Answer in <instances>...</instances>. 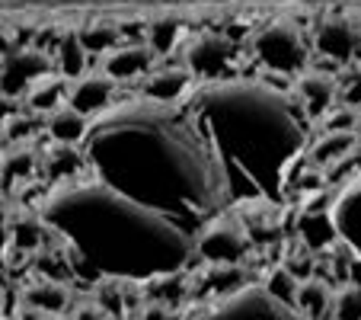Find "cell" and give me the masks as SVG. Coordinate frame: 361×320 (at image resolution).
<instances>
[{"mask_svg": "<svg viewBox=\"0 0 361 320\" xmlns=\"http://www.w3.org/2000/svg\"><path fill=\"white\" fill-rule=\"evenodd\" d=\"M80 148L90 177L173 218L192 237L231 202L218 160L183 102H116L90 119Z\"/></svg>", "mask_w": 361, "mask_h": 320, "instance_id": "obj_1", "label": "cell"}, {"mask_svg": "<svg viewBox=\"0 0 361 320\" xmlns=\"http://www.w3.org/2000/svg\"><path fill=\"white\" fill-rule=\"evenodd\" d=\"M39 215L55 231L77 279L147 282L185 273L195 237L173 218L87 177L51 186Z\"/></svg>", "mask_w": 361, "mask_h": 320, "instance_id": "obj_2", "label": "cell"}, {"mask_svg": "<svg viewBox=\"0 0 361 320\" xmlns=\"http://www.w3.org/2000/svg\"><path fill=\"white\" fill-rule=\"evenodd\" d=\"M231 202L279 205L307 144V112L298 100L252 81L198 83L185 96Z\"/></svg>", "mask_w": 361, "mask_h": 320, "instance_id": "obj_3", "label": "cell"}, {"mask_svg": "<svg viewBox=\"0 0 361 320\" xmlns=\"http://www.w3.org/2000/svg\"><path fill=\"white\" fill-rule=\"evenodd\" d=\"M310 42L294 20H269L250 39V58L266 74L298 77L310 68Z\"/></svg>", "mask_w": 361, "mask_h": 320, "instance_id": "obj_4", "label": "cell"}, {"mask_svg": "<svg viewBox=\"0 0 361 320\" xmlns=\"http://www.w3.org/2000/svg\"><path fill=\"white\" fill-rule=\"evenodd\" d=\"M189 320H304V317L298 314V307L272 298L266 292V285H246L237 295L214 298L212 304H204Z\"/></svg>", "mask_w": 361, "mask_h": 320, "instance_id": "obj_5", "label": "cell"}, {"mask_svg": "<svg viewBox=\"0 0 361 320\" xmlns=\"http://www.w3.org/2000/svg\"><path fill=\"white\" fill-rule=\"evenodd\" d=\"M183 64L195 74L198 83L237 81L240 48H237V42L221 35V32H202V35L185 42Z\"/></svg>", "mask_w": 361, "mask_h": 320, "instance_id": "obj_6", "label": "cell"}, {"mask_svg": "<svg viewBox=\"0 0 361 320\" xmlns=\"http://www.w3.org/2000/svg\"><path fill=\"white\" fill-rule=\"evenodd\" d=\"M250 250H252L250 231L240 221L227 218L224 211L195 234V256L208 266H240V263L246 266Z\"/></svg>", "mask_w": 361, "mask_h": 320, "instance_id": "obj_7", "label": "cell"}, {"mask_svg": "<svg viewBox=\"0 0 361 320\" xmlns=\"http://www.w3.org/2000/svg\"><path fill=\"white\" fill-rule=\"evenodd\" d=\"M310 45L320 58H326L336 68L361 61V16L352 13H329L314 26Z\"/></svg>", "mask_w": 361, "mask_h": 320, "instance_id": "obj_8", "label": "cell"}, {"mask_svg": "<svg viewBox=\"0 0 361 320\" xmlns=\"http://www.w3.org/2000/svg\"><path fill=\"white\" fill-rule=\"evenodd\" d=\"M55 55L39 45H10L4 52V100L23 102L26 93L42 81L55 74Z\"/></svg>", "mask_w": 361, "mask_h": 320, "instance_id": "obj_9", "label": "cell"}, {"mask_svg": "<svg viewBox=\"0 0 361 320\" xmlns=\"http://www.w3.org/2000/svg\"><path fill=\"white\" fill-rule=\"evenodd\" d=\"M294 96H298L300 109L307 112L310 122H323L342 102L339 74L323 71V68H307L304 74H298V81H294Z\"/></svg>", "mask_w": 361, "mask_h": 320, "instance_id": "obj_10", "label": "cell"}, {"mask_svg": "<svg viewBox=\"0 0 361 320\" xmlns=\"http://www.w3.org/2000/svg\"><path fill=\"white\" fill-rule=\"evenodd\" d=\"M195 87H198V81L185 64H164V68H154L141 81V96L150 102L173 106V102H183Z\"/></svg>", "mask_w": 361, "mask_h": 320, "instance_id": "obj_11", "label": "cell"}, {"mask_svg": "<svg viewBox=\"0 0 361 320\" xmlns=\"http://www.w3.org/2000/svg\"><path fill=\"white\" fill-rule=\"evenodd\" d=\"M116 90H118V83L112 81L106 71H87L80 81H71L68 106H74V109L83 112V116L96 119L99 112L116 106Z\"/></svg>", "mask_w": 361, "mask_h": 320, "instance_id": "obj_12", "label": "cell"}, {"mask_svg": "<svg viewBox=\"0 0 361 320\" xmlns=\"http://www.w3.org/2000/svg\"><path fill=\"white\" fill-rule=\"evenodd\" d=\"M154 61H157V55L150 52L147 42H122L116 52L102 58V71L116 83H131L144 81L154 71Z\"/></svg>", "mask_w": 361, "mask_h": 320, "instance_id": "obj_13", "label": "cell"}, {"mask_svg": "<svg viewBox=\"0 0 361 320\" xmlns=\"http://www.w3.org/2000/svg\"><path fill=\"white\" fill-rule=\"evenodd\" d=\"M329 215H333V225H336V231H339V240L361 263V179L336 198Z\"/></svg>", "mask_w": 361, "mask_h": 320, "instance_id": "obj_14", "label": "cell"}, {"mask_svg": "<svg viewBox=\"0 0 361 320\" xmlns=\"http://www.w3.org/2000/svg\"><path fill=\"white\" fill-rule=\"evenodd\" d=\"M68 100H71V81L55 71V74L42 77V81L29 90L26 100H23V109L35 112V116H51L55 109L68 106Z\"/></svg>", "mask_w": 361, "mask_h": 320, "instance_id": "obj_15", "label": "cell"}, {"mask_svg": "<svg viewBox=\"0 0 361 320\" xmlns=\"http://www.w3.org/2000/svg\"><path fill=\"white\" fill-rule=\"evenodd\" d=\"M45 135L51 144H71L80 148L90 135V116L77 112L74 106H61L51 116H45Z\"/></svg>", "mask_w": 361, "mask_h": 320, "instance_id": "obj_16", "label": "cell"}, {"mask_svg": "<svg viewBox=\"0 0 361 320\" xmlns=\"http://www.w3.org/2000/svg\"><path fill=\"white\" fill-rule=\"evenodd\" d=\"M51 55H55L58 74H64L68 81H80V77L87 74V68H90V52L83 48L80 32H77V29H64L61 35H55Z\"/></svg>", "mask_w": 361, "mask_h": 320, "instance_id": "obj_17", "label": "cell"}, {"mask_svg": "<svg viewBox=\"0 0 361 320\" xmlns=\"http://www.w3.org/2000/svg\"><path fill=\"white\" fill-rule=\"evenodd\" d=\"M23 304L42 311L45 317H58V314H68V307H71V288H68V282L39 279L23 288Z\"/></svg>", "mask_w": 361, "mask_h": 320, "instance_id": "obj_18", "label": "cell"}, {"mask_svg": "<svg viewBox=\"0 0 361 320\" xmlns=\"http://www.w3.org/2000/svg\"><path fill=\"white\" fill-rule=\"evenodd\" d=\"M355 148H358V131H323L310 144L307 157L314 167H339L342 160L355 154Z\"/></svg>", "mask_w": 361, "mask_h": 320, "instance_id": "obj_19", "label": "cell"}, {"mask_svg": "<svg viewBox=\"0 0 361 320\" xmlns=\"http://www.w3.org/2000/svg\"><path fill=\"white\" fill-rule=\"evenodd\" d=\"M333 298H336V292L329 288V282L310 275V279H304L298 285L294 307H298V314L304 320H329L333 317Z\"/></svg>", "mask_w": 361, "mask_h": 320, "instance_id": "obj_20", "label": "cell"}, {"mask_svg": "<svg viewBox=\"0 0 361 320\" xmlns=\"http://www.w3.org/2000/svg\"><path fill=\"white\" fill-rule=\"evenodd\" d=\"M32 177H42V154L29 144L13 148L7 154V164H4V186L16 189L20 183H29Z\"/></svg>", "mask_w": 361, "mask_h": 320, "instance_id": "obj_21", "label": "cell"}, {"mask_svg": "<svg viewBox=\"0 0 361 320\" xmlns=\"http://www.w3.org/2000/svg\"><path fill=\"white\" fill-rule=\"evenodd\" d=\"M252 285L250 282V273H246V266H208V273H204V288L212 298H227V295H237L240 288Z\"/></svg>", "mask_w": 361, "mask_h": 320, "instance_id": "obj_22", "label": "cell"}, {"mask_svg": "<svg viewBox=\"0 0 361 320\" xmlns=\"http://www.w3.org/2000/svg\"><path fill=\"white\" fill-rule=\"evenodd\" d=\"M77 32H80V42L90 52V58H106L125 42L122 26H109V23H93V26H83Z\"/></svg>", "mask_w": 361, "mask_h": 320, "instance_id": "obj_23", "label": "cell"}, {"mask_svg": "<svg viewBox=\"0 0 361 320\" xmlns=\"http://www.w3.org/2000/svg\"><path fill=\"white\" fill-rule=\"evenodd\" d=\"M35 135H45V116H35L29 109H13L4 122V138H7L10 148H23Z\"/></svg>", "mask_w": 361, "mask_h": 320, "instance_id": "obj_24", "label": "cell"}, {"mask_svg": "<svg viewBox=\"0 0 361 320\" xmlns=\"http://www.w3.org/2000/svg\"><path fill=\"white\" fill-rule=\"evenodd\" d=\"M93 304L106 314V320H128V301H125V282L102 279L93 285Z\"/></svg>", "mask_w": 361, "mask_h": 320, "instance_id": "obj_25", "label": "cell"}, {"mask_svg": "<svg viewBox=\"0 0 361 320\" xmlns=\"http://www.w3.org/2000/svg\"><path fill=\"white\" fill-rule=\"evenodd\" d=\"M183 32H185L183 23L164 16V20H154L147 29H144V42L150 45V52H154V55L164 58V55H170L179 42H183Z\"/></svg>", "mask_w": 361, "mask_h": 320, "instance_id": "obj_26", "label": "cell"}, {"mask_svg": "<svg viewBox=\"0 0 361 320\" xmlns=\"http://www.w3.org/2000/svg\"><path fill=\"white\" fill-rule=\"evenodd\" d=\"M329 320H361V282H345L336 288Z\"/></svg>", "mask_w": 361, "mask_h": 320, "instance_id": "obj_27", "label": "cell"}, {"mask_svg": "<svg viewBox=\"0 0 361 320\" xmlns=\"http://www.w3.org/2000/svg\"><path fill=\"white\" fill-rule=\"evenodd\" d=\"M298 285H300V282L294 279L291 273H288L285 266L272 269V273H269V279H266V292L272 295V298H279V301H285V304H291V307H294V298H298Z\"/></svg>", "mask_w": 361, "mask_h": 320, "instance_id": "obj_28", "label": "cell"}, {"mask_svg": "<svg viewBox=\"0 0 361 320\" xmlns=\"http://www.w3.org/2000/svg\"><path fill=\"white\" fill-rule=\"evenodd\" d=\"M320 125H323V131H361V109L339 102Z\"/></svg>", "mask_w": 361, "mask_h": 320, "instance_id": "obj_29", "label": "cell"}, {"mask_svg": "<svg viewBox=\"0 0 361 320\" xmlns=\"http://www.w3.org/2000/svg\"><path fill=\"white\" fill-rule=\"evenodd\" d=\"M339 96L345 106L361 109V61L339 71Z\"/></svg>", "mask_w": 361, "mask_h": 320, "instance_id": "obj_30", "label": "cell"}, {"mask_svg": "<svg viewBox=\"0 0 361 320\" xmlns=\"http://www.w3.org/2000/svg\"><path fill=\"white\" fill-rule=\"evenodd\" d=\"M135 320H173V314L166 301H147V304H141Z\"/></svg>", "mask_w": 361, "mask_h": 320, "instance_id": "obj_31", "label": "cell"}]
</instances>
